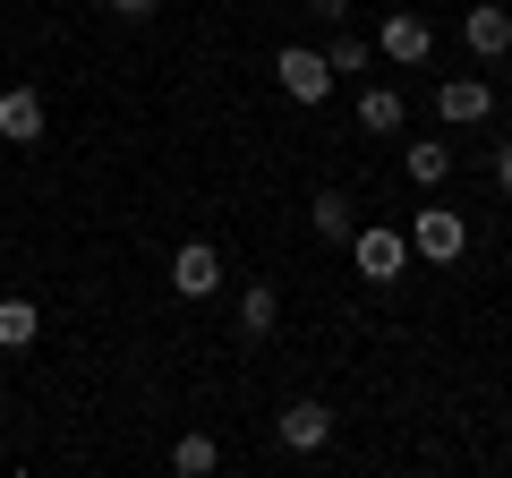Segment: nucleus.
<instances>
[{
  "label": "nucleus",
  "mask_w": 512,
  "mask_h": 478,
  "mask_svg": "<svg viewBox=\"0 0 512 478\" xmlns=\"http://www.w3.org/2000/svg\"><path fill=\"white\" fill-rule=\"evenodd\" d=\"M376 52L402 60V69H427V60H436V26H427L419 9H393V18H384V35H376Z\"/></svg>",
  "instance_id": "obj_3"
},
{
  "label": "nucleus",
  "mask_w": 512,
  "mask_h": 478,
  "mask_svg": "<svg viewBox=\"0 0 512 478\" xmlns=\"http://www.w3.org/2000/svg\"><path fill=\"white\" fill-rule=\"evenodd\" d=\"M436 111L453 120V129H470V120H487V111H495V86H487V77H444Z\"/></svg>",
  "instance_id": "obj_8"
},
{
  "label": "nucleus",
  "mask_w": 512,
  "mask_h": 478,
  "mask_svg": "<svg viewBox=\"0 0 512 478\" xmlns=\"http://www.w3.org/2000/svg\"><path fill=\"white\" fill-rule=\"evenodd\" d=\"M274 77H282V94H291V103H325V94H333V69H325V52H308V43H282Z\"/></svg>",
  "instance_id": "obj_4"
},
{
  "label": "nucleus",
  "mask_w": 512,
  "mask_h": 478,
  "mask_svg": "<svg viewBox=\"0 0 512 478\" xmlns=\"http://www.w3.org/2000/svg\"><path fill=\"white\" fill-rule=\"evenodd\" d=\"M308 18L316 26H350V0H308Z\"/></svg>",
  "instance_id": "obj_17"
},
{
  "label": "nucleus",
  "mask_w": 512,
  "mask_h": 478,
  "mask_svg": "<svg viewBox=\"0 0 512 478\" xmlns=\"http://www.w3.org/2000/svg\"><path fill=\"white\" fill-rule=\"evenodd\" d=\"M495 188H504V205H512V146H495Z\"/></svg>",
  "instance_id": "obj_18"
},
{
  "label": "nucleus",
  "mask_w": 512,
  "mask_h": 478,
  "mask_svg": "<svg viewBox=\"0 0 512 478\" xmlns=\"http://www.w3.org/2000/svg\"><path fill=\"white\" fill-rule=\"evenodd\" d=\"M274 436L291 444V453H325V444H333V410H325V402H291V410L274 419Z\"/></svg>",
  "instance_id": "obj_7"
},
{
  "label": "nucleus",
  "mask_w": 512,
  "mask_h": 478,
  "mask_svg": "<svg viewBox=\"0 0 512 478\" xmlns=\"http://www.w3.org/2000/svg\"><path fill=\"white\" fill-rule=\"evenodd\" d=\"M171 291H180V299H214V291H222V248L188 239L180 257H171Z\"/></svg>",
  "instance_id": "obj_5"
},
{
  "label": "nucleus",
  "mask_w": 512,
  "mask_h": 478,
  "mask_svg": "<svg viewBox=\"0 0 512 478\" xmlns=\"http://www.w3.org/2000/svg\"><path fill=\"white\" fill-rule=\"evenodd\" d=\"M325 69H333V77H359V69H367V43H359V26H333V43H325Z\"/></svg>",
  "instance_id": "obj_14"
},
{
  "label": "nucleus",
  "mask_w": 512,
  "mask_h": 478,
  "mask_svg": "<svg viewBox=\"0 0 512 478\" xmlns=\"http://www.w3.org/2000/svg\"><path fill=\"white\" fill-rule=\"evenodd\" d=\"M402 120H410V103H402L393 86H367V94H359V129H367V137H402Z\"/></svg>",
  "instance_id": "obj_11"
},
{
  "label": "nucleus",
  "mask_w": 512,
  "mask_h": 478,
  "mask_svg": "<svg viewBox=\"0 0 512 478\" xmlns=\"http://www.w3.org/2000/svg\"><path fill=\"white\" fill-rule=\"evenodd\" d=\"M111 9H120V18H154V9H163V0H111Z\"/></svg>",
  "instance_id": "obj_19"
},
{
  "label": "nucleus",
  "mask_w": 512,
  "mask_h": 478,
  "mask_svg": "<svg viewBox=\"0 0 512 478\" xmlns=\"http://www.w3.org/2000/svg\"><path fill=\"white\" fill-rule=\"evenodd\" d=\"M461 43H470L478 60H504V52H512V9H495V0H478L470 18H461Z\"/></svg>",
  "instance_id": "obj_9"
},
{
  "label": "nucleus",
  "mask_w": 512,
  "mask_h": 478,
  "mask_svg": "<svg viewBox=\"0 0 512 478\" xmlns=\"http://www.w3.org/2000/svg\"><path fill=\"white\" fill-rule=\"evenodd\" d=\"M402 171H410L419 188H436L444 171H453V146H402Z\"/></svg>",
  "instance_id": "obj_15"
},
{
  "label": "nucleus",
  "mask_w": 512,
  "mask_h": 478,
  "mask_svg": "<svg viewBox=\"0 0 512 478\" xmlns=\"http://www.w3.org/2000/svg\"><path fill=\"white\" fill-rule=\"evenodd\" d=\"M350 248H359V274L367 282H402V265H410V231H384V222H359Z\"/></svg>",
  "instance_id": "obj_2"
},
{
  "label": "nucleus",
  "mask_w": 512,
  "mask_h": 478,
  "mask_svg": "<svg viewBox=\"0 0 512 478\" xmlns=\"http://www.w3.org/2000/svg\"><path fill=\"white\" fill-rule=\"evenodd\" d=\"M35 333H43L35 299H0V350H35Z\"/></svg>",
  "instance_id": "obj_13"
},
{
  "label": "nucleus",
  "mask_w": 512,
  "mask_h": 478,
  "mask_svg": "<svg viewBox=\"0 0 512 478\" xmlns=\"http://www.w3.org/2000/svg\"><path fill=\"white\" fill-rule=\"evenodd\" d=\"M214 436H180V444H171V470H180V478H205V470H214Z\"/></svg>",
  "instance_id": "obj_16"
},
{
  "label": "nucleus",
  "mask_w": 512,
  "mask_h": 478,
  "mask_svg": "<svg viewBox=\"0 0 512 478\" xmlns=\"http://www.w3.org/2000/svg\"><path fill=\"white\" fill-rule=\"evenodd\" d=\"M461 248H470V222H461L453 205L410 214V257H419V265H461Z\"/></svg>",
  "instance_id": "obj_1"
},
{
  "label": "nucleus",
  "mask_w": 512,
  "mask_h": 478,
  "mask_svg": "<svg viewBox=\"0 0 512 478\" xmlns=\"http://www.w3.org/2000/svg\"><path fill=\"white\" fill-rule=\"evenodd\" d=\"M308 222H316L325 239H350V231H359V205H350V188H316Z\"/></svg>",
  "instance_id": "obj_12"
},
{
  "label": "nucleus",
  "mask_w": 512,
  "mask_h": 478,
  "mask_svg": "<svg viewBox=\"0 0 512 478\" xmlns=\"http://www.w3.org/2000/svg\"><path fill=\"white\" fill-rule=\"evenodd\" d=\"M274 325H282L274 282H248V291H239V333H248V342H274Z\"/></svg>",
  "instance_id": "obj_10"
},
{
  "label": "nucleus",
  "mask_w": 512,
  "mask_h": 478,
  "mask_svg": "<svg viewBox=\"0 0 512 478\" xmlns=\"http://www.w3.org/2000/svg\"><path fill=\"white\" fill-rule=\"evenodd\" d=\"M43 129H52V111H43L35 86H9V94H0V137H9V146H43Z\"/></svg>",
  "instance_id": "obj_6"
}]
</instances>
